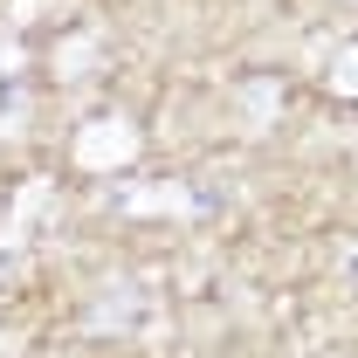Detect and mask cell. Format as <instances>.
Returning <instances> with one entry per match:
<instances>
[{
  "instance_id": "10",
  "label": "cell",
  "mask_w": 358,
  "mask_h": 358,
  "mask_svg": "<svg viewBox=\"0 0 358 358\" xmlns=\"http://www.w3.org/2000/svg\"><path fill=\"white\" fill-rule=\"evenodd\" d=\"M35 14H42V0H7V28H28Z\"/></svg>"
},
{
  "instance_id": "1",
  "label": "cell",
  "mask_w": 358,
  "mask_h": 358,
  "mask_svg": "<svg viewBox=\"0 0 358 358\" xmlns=\"http://www.w3.org/2000/svg\"><path fill=\"white\" fill-rule=\"evenodd\" d=\"M138 152H145V131H138L131 117H117V110H103V117H90L76 145H69V159H76V173H124Z\"/></svg>"
},
{
  "instance_id": "3",
  "label": "cell",
  "mask_w": 358,
  "mask_h": 358,
  "mask_svg": "<svg viewBox=\"0 0 358 358\" xmlns=\"http://www.w3.org/2000/svg\"><path fill=\"white\" fill-rule=\"evenodd\" d=\"M117 207H124V221H152V214L193 221V214H200V193H193L186 179H138V186L117 193Z\"/></svg>"
},
{
  "instance_id": "9",
  "label": "cell",
  "mask_w": 358,
  "mask_h": 358,
  "mask_svg": "<svg viewBox=\"0 0 358 358\" xmlns=\"http://www.w3.org/2000/svg\"><path fill=\"white\" fill-rule=\"evenodd\" d=\"M21 69H28V48H21V42H0V83H21Z\"/></svg>"
},
{
  "instance_id": "4",
  "label": "cell",
  "mask_w": 358,
  "mask_h": 358,
  "mask_svg": "<svg viewBox=\"0 0 358 358\" xmlns=\"http://www.w3.org/2000/svg\"><path fill=\"white\" fill-rule=\"evenodd\" d=\"M234 103H241L248 131H275V124H282V76H248V83H234Z\"/></svg>"
},
{
  "instance_id": "11",
  "label": "cell",
  "mask_w": 358,
  "mask_h": 358,
  "mask_svg": "<svg viewBox=\"0 0 358 358\" xmlns=\"http://www.w3.org/2000/svg\"><path fill=\"white\" fill-rule=\"evenodd\" d=\"M21 352V338H14V331H0V358H14Z\"/></svg>"
},
{
  "instance_id": "6",
  "label": "cell",
  "mask_w": 358,
  "mask_h": 358,
  "mask_svg": "<svg viewBox=\"0 0 358 358\" xmlns=\"http://www.w3.org/2000/svg\"><path fill=\"white\" fill-rule=\"evenodd\" d=\"M131 317H138V289L131 282H103V303L83 310V331L90 338H110V331H131Z\"/></svg>"
},
{
  "instance_id": "5",
  "label": "cell",
  "mask_w": 358,
  "mask_h": 358,
  "mask_svg": "<svg viewBox=\"0 0 358 358\" xmlns=\"http://www.w3.org/2000/svg\"><path fill=\"white\" fill-rule=\"evenodd\" d=\"M96 55H103V42H96V28H76V35H62V42L48 48V69H55L62 83H83L90 69H96Z\"/></svg>"
},
{
  "instance_id": "8",
  "label": "cell",
  "mask_w": 358,
  "mask_h": 358,
  "mask_svg": "<svg viewBox=\"0 0 358 358\" xmlns=\"http://www.w3.org/2000/svg\"><path fill=\"white\" fill-rule=\"evenodd\" d=\"M331 96H345V103H358V42H345L338 48V62H331Z\"/></svg>"
},
{
  "instance_id": "7",
  "label": "cell",
  "mask_w": 358,
  "mask_h": 358,
  "mask_svg": "<svg viewBox=\"0 0 358 358\" xmlns=\"http://www.w3.org/2000/svg\"><path fill=\"white\" fill-rule=\"evenodd\" d=\"M28 117H35V96H28L21 83H0V138H21Z\"/></svg>"
},
{
  "instance_id": "2",
  "label": "cell",
  "mask_w": 358,
  "mask_h": 358,
  "mask_svg": "<svg viewBox=\"0 0 358 358\" xmlns=\"http://www.w3.org/2000/svg\"><path fill=\"white\" fill-rule=\"evenodd\" d=\"M48 207H55V179L48 173L21 179V193H14V207H7V221H0V268L21 262V248H28V234H35V221H42Z\"/></svg>"
}]
</instances>
